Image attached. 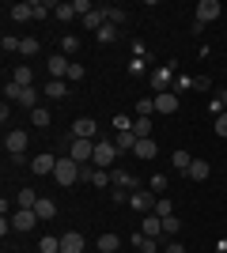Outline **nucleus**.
Segmentation results:
<instances>
[{
  "instance_id": "obj_47",
  "label": "nucleus",
  "mask_w": 227,
  "mask_h": 253,
  "mask_svg": "<svg viewBox=\"0 0 227 253\" xmlns=\"http://www.w3.org/2000/svg\"><path fill=\"white\" fill-rule=\"evenodd\" d=\"M91 178H95V170L87 167V163H80V181H91Z\"/></svg>"
},
{
  "instance_id": "obj_9",
  "label": "nucleus",
  "mask_w": 227,
  "mask_h": 253,
  "mask_svg": "<svg viewBox=\"0 0 227 253\" xmlns=\"http://www.w3.org/2000/svg\"><path fill=\"white\" fill-rule=\"evenodd\" d=\"M110 181H114L118 189H140V178L129 174V170H110Z\"/></svg>"
},
{
  "instance_id": "obj_6",
  "label": "nucleus",
  "mask_w": 227,
  "mask_h": 253,
  "mask_svg": "<svg viewBox=\"0 0 227 253\" xmlns=\"http://www.w3.org/2000/svg\"><path fill=\"white\" fill-rule=\"evenodd\" d=\"M72 136L76 140H95L98 136V125L91 121V117H76V121H72Z\"/></svg>"
},
{
  "instance_id": "obj_19",
  "label": "nucleus",
  "mask_w": 227,
  "mask_h": 253,
  "mask_svg": "<svg viewBox=\"0 0 227 253\" xmlns=\"http://www.w3.org/2000/svg\"><path fill=\"white\" fill-rule=\"evenodd\" d=\"M49 121H53V117H49L45 106H34V110H31V125L34 128H49Z\"/></svg>"
},
{
  "instance_id": "obj_7",
  "label": "nucleus",
  "mask_w": 227,
  "mask_h": 253,
  "mask_svg": "<svg viewBox=\"0 0 227 253\" xmlns=\"http://www.w3.org/2000/svg\"><path fill=\"white\" fill-rule=\"evenodd\" d=\"M129 208H136V211H144V215H151V211H155V193L136 189V193L129 197Z\"/></svg>"
},
{
  "instance_id": "obj_32",
  "label": "nucleus",
  "mask_w": 227,
  "mask_h": 253,
  "mask_svg": "<svg viewBox=\"0 0 227 253\" xmlns=\"http://www.w3.org/2000/svg\"><path fill=\"white\" fill-rule=\"evenodd\" d=\"M38 49H42V42H38V38H23V42H19V53H23V57H38Z\"/></svg>"
},
{
  "instance_id": "obj_42",
  "label": "nucleus",
  "mask_w": 227,
  "mask_h": 253,
  "mask_svg": "<svg viewBox=\"0 0 227 253\" xmlns=\"http://www.w3.org/2000/svg\"><path fill=\"white\" fill-rule=\"evenodd\" d=\"M84 76H87V68H84V64H76V61H72V68H68V84L84 80Z\"/></svg>"
},
{
  "instance_id": "obj_35",
  "label": "nucleus",
  "mask_w": 227,
  "mask_h": 253,
  "mask_svg": "<svg viewBox=\"0 0 227 253\" xmlns=\"http://www.w3.org/2000/svg\"><path fill=\"white\" fill-rule=\"evenodd\" d=\"M148 189L159 197V193H167V174H151V181H148Z\"/></svg>"
},
{
  "instance_id": "obj_20",
  "label": "nucleus",
  "mask_w": 227,
  "mask_h": 253,
  "mask_svg": "<svg viewBox=\"0 0 227 253\" xmlns=\"http://www.w3.org/2000/svg\"><path fill=\"white\" fill-rule=\"evenodd\" d=\"M118 250H121L118 234H98V253H118Z\"/></svg>"
},
{
  "instance_id": "obj_8",
  "label": "nucleus",
  "mask_w": 227,
  "mask_h": 253,
  "mask_svg": "<svg viewBox=\"0 0 227 253\" xmlns=\"http://www.w3.org/2000/svg\"><path fill=\"white\" fill-rule=\"evenodd\" d=\"M220 11H224V8H220V0H201V4H197V15H193V19H201V23L208 27L212 19H220Z\"/></svg>"
},
{
  "instance_id": "obj_13",
  "label": "nucleus",
  "mask_w": 227,
  "mask_h": 253,
  "mask_svg": "<svg viewBox=\"0 0 227 253\" xmlns=\"http://www.w3.org/2000/svg\"><path fill=\"white\" fill-rule=\"evenodd\" d=\"M61 253H84V234L80 231L61 234Z\"/></svg>"
},
{
  "instance_id": "obj_16",
  "label": "nucleus",
  "mask_w": 227,
  "mask_h": 253,
  "mask_svg": "<svg viewBox=\"0 0 227 253\" xmlns=\"http://www.w3.org/2000/svg\"><path fill=\"white\" fill-rule=\"evenodd\" d=\"M133 246L140 253H159V238H148V234H133Z\"/></svg>"
},
{
  "instance_id": "obj_30",
  "label": "nucleus",
  "mask_w": 227,
  "mask_h": 253,
  "mask_svg": "<svg viewBox=\"0 0 227 253\" xmlns=\"http://www.w3.org/2000/svg\"><path fill=\"white\" fill-rule=\"evenodd\" d=\"M98 45H110V42H114V38H118V27H114V23H106V27H98Z\"/></svg>"
},
{
  "instance_id": "obj_43",
  "label": "nucleus",
  "mask_w": 227,
  "mask_h": 253,
  "mask_svg": "<svg viewBox=\"0 0 227 253\" xmlns=\"http://www.w3.org/2000/svg\"><path fill=\"white\" fill-rule=\"evenodd\" d=\"M19 42H23V38H11V34H4V38H0L4 53H15V49H19Z\"/></svg>"
},
{
  "instance_id": "obj_37",
  "label": "nucleus",
  "mask_w": 227,
  "mask_h": 253,
  "mask_svg": "<svg viewBox=\"0 0 227 253\" xmlns=\"http://www.w3.org/2000/svg\"><path fill=\"white\" fill-rule=\"evenodd\" d=\"M155 114V98H140L136 102V117H151Z\"/></svg>"
},
{
  "instance_id": "obj_31",
  "label": "nucleus",
  "mask_w": 227,
  "mask_h": 253,
  "mask_svg": "<svg viewBox=\"0 0 227 253\" xmlns=\"http://www.w3.org/2000/svg\"><path fill=\"white\" fill-rule=\"evenodd\" d=\"M155 215H159V219L174 215V204H171V197H155Z\"/></svg>"
},
{
  "instance_id": "obj_14",
  "label": "nucleus",
  "mask_w": 227,
  "mask_h": 253,
  "mask_svg": "<svg viewBox=\"0 0 227 253\" xmlns=\"http://www.w3.org/2000/svg\"><path fill=\"white\" fill-rule=\"evenodd\" d=\"M140 234H148V238H159L163 234V219L151 211V215H144V223H140Z\"/></svg>"
},
{
  "instance_id": "obj_3",
  "label": "nucleus",
  "mask_w": 227,
  "mask_h": 253,
  "mask_svg": "<svg viewBox=\"0 0 227 253\" xmlns=\"http://www.w3.org/2000/svg\"><path fill=\"white\" fill-rule=\"evenodd\" d=\"M65 148H68V155L76 159V163H87V159H95V140H65Z\"/></svg>"
},
{
  "instance_id": "obj_44",
  "label": "nucleus",
  "mask_w": 227,
  "mask_h": 253,
  "mask_svg": "<svg viewBox=\"0 0 227 253\" xmlns=\"http://www.w3.org/2000/svg\"><path fill=\"white\" fill-rule=\"evenodd\" d=\"M114 128H118V132H133V121L125 114H118V117H114Z\"/></svg>"
},
{
  "instance_id": "obj_5",
  "label": "nucleus",
  "mask_w": 227,
  "mask_h": 253,
  "mask_svg": "<svg viewBox=\"0 0 227 253\" xmlns=\"http://www.w3.org/2000/svg\"><path fill=\"white\" fill-rule=\"evenodd\" d=\"M4 151H8V155H23V151H27V132H19V128L4 132Z\"/></svg>"
},
{
  "instance_id": "obj_1",
  "label": "nucleus",
  "mask_w": 227,
  "mask_h": 253,
  "mask_svg": "<svg viewBox=\"0 0 227 253\" xmlns=\"http://www.w3.org/2000/svg\"><path fill=\"white\" fill-rule=\"evenodd\" d=\"M53 178H57V185H76L80 181V163H76L72 155H65V159H57V170H53Z\"/></svg>"
},
{
  "instance_id": "obj_25",
  "label": "nucleus",
  "mask_w": 227,
  "mask_h": 253,
  "mask_svg": "<svg viewBox=\"0 0 227 253\" xmlns=\"http://www.w3.org/2000/svg\"><path fill=\"white\" fill-rule=\"evenodd\" d=\"M155 151H159V148H155V140H136L133 155H136V159H155Z\"/></svg>"
},
{
  "instance_id": "obj_24",
  "label": "nucleus",
  "mask_w": 227,
  "mask_h": 253,
  "mask_svg": "<svg viewBox=\"0 0 227 253\" xmlns=\"http://www.w3.org/2000/svg\"><path fill=\"white\" fill-rule=\"evenodd\" d=\"M151 117H136V121H133V132H136V140H151Z\"/></svg>"
},
{
  "instance_id": "obj_34",
  "label": "nucleus",
  "mask_w": 227,
  "mask_h": 253,
  "mask_svg": "<svg viewBox=\"0 0 227 253\" xmlns=\"http://www.w3.org/2000/svg\"><path fill=\"white\" fill-rule=\"evenodd\" d=\"M76 49H80V38H76V34H65V38H61V53H65V57H72Z\"/></svg>"
},
{
  "instance_id": "obj_11",
  "label": "nucleus",
  "mask_w": 227,
  "mask_h": 253,
  "mask_svg": "<svg viewBox=\"0 0 227 253\" xmlns=\"http://www.w3.org/2000/svg\"><path fill=\"white\" fill-rule=\"evenodd\" d=\"M34 223H38V211H31V208H19L11 215V227H15V231H31Z\"/></svg>"
},
{
  "instance_id": "obj_18",
  "label": "nucleus",
  "mask_w": 227,
  "mask_h": 253,
  "mask_svg": "<svg viewBox=\"0 0 227 253\" xmlns=\"http://www.w3.org/2000/svg\"><path fill=\"white\" fill-rule=\"evenodd\" d=\"M171 167L178 170V174H189V167H193V159H189V151H174V155H171Z\"/></svg>"
},
{
  "instance_id": "obj_46",
  "label": "nucleus",
  "mask_w": 227,
  "mask_h": 253,
  "mask_svg": "<svg viewBox=\"0 0 227 253\" xmlns=\"http://www.w3.org/2000/svg\"><path fill=\"white\" fill-rule=\"evenodd\" d=\"M216 132H220V136H227V110L216 117Z\"/></svg>"
},
{
  "instance_id": "obj_2",
  "label": "nucleus",
  "mask_w": 227,
  "mask_h": 253,
  "mask_svg": "<svg viewBox=\"0 0 227 253\" xmlns=\"http://www.w3.org/2000/svg\"><path fill=\"white\" fill-rule=\"evenodd\" d=\"M114 159H118V144H114V140H102V136H98V140H95V159H91V163H98V167L106 170Z\"/></svg>"
},
{
  "instance_id": "obj_33",
  "label": "nucleus",
  "mask_w": 227,
  "mask_h": 253,
  "mask_svg": "<svg viewBox=\"0 0 227 253\" xmlns=\"http://www.w3.org/2000/svg\"><path fill=\"white\" fill-rule=\"evenodd\" d=\"M19 95H23V87L15 84V80H8V84H4V102H19Z\"/></svg>"
},
{
  "instance_id": "obj_4",
  "label": "nucleus",
  "mask_w": 227,
  "mask_h": 253,
  "mask_svg": "<svg viewBox=\"0 0 227 253\" xmlns=\"http://www.w3.org/2000/svg\"><path fill=\"white\" fill-rule=\"evenodd\" d=\"M45 68H49V80H68V68H72V61H68L65 53H53V57L45 61Z\"/></svg>"
},
{
  "instance_id": "obj_26",
  "label": "nucleus",
  "mask_w": 227,
  "mask_h": 253,
  "mask_svg": "<svg viewBox=\"0 0 227 253\" xmlns=\"http://www.w3.org/2000/svg\"><path fill=\"white\" fill-rule=\"evenodd\" d=\"M34 211H38V219H53V215H57V201H49V197H42V201H38V208H34Z\"/></svg>"
},
{
  "instance_id": "obj_12",
  "label": "nucleus",
  "mask_w": 227,
  "mask_h": 253,
  "mask_svg": "<svg viewBox=\"0 0 227 253\" xmlns=\"http://www.w3.org/2000/svg\"><path fill=\"white\" fill-rule=\"evenodd\" d=\"M178 110V95L174 91H159L155 95V114H174Z\"/></svg>"
},
{
  "instance_id": "obj_49",
  "label": "nucleus",
  "mask_w": 227,
  "mask_h": 253,
  "mask_svg": "<svg viewBox=\"0 0 227 253\" xmlns=\"http://www.w3.org/2000/svg\"><path fill=\"white\" fill-rule=\"evenodd\" d=\"M129 72H133V76H140V72H144V57H136V61L129 64Z\"/></svg>"
},
{
  "instance_id": "obj_23",
  "label": "nucleus",
  "mask_w": 227,
  "mask_h": 253,
  "mask_svg": "<svg viewBox=\"0 0 227 253\" xmlns=\"http://www.w3.org/2000/svg\"><path fill=\"white\" fill-rule=\"evenodd\" d=\"M208 174H212V167H208V163H201V159H193V167H189V174H185V178H193V181H208Z\"/></svg>"
},
{
  "instance_id": "obj_36",
  "label": "nucleus",
  "mask_w": 227,
  "mask_h": 253,
  "mask_svg": "<svg viewBox=\"0 0 227 253\" xmlns=\"http://www.w3.org/2000/svg\"><path fill=\"white\" fill-rule=\"evenodd\" d=\"M178 231H182V219H178V215H167V219H163V234H171V238H174Z\"/></svg>"
},
{
  "instance_id": "obj_15",
  "label": "nucleus",
  "mask_w": 227,
  "mask_h": 253,
  "mask_svg": "<svg viewBox=\"0 0 227 253\" xmlns=\"http://www.w3.org/2000/svg\"><path fill=\"white\" fill-rule=\"evenodd\" d=\"M171 76H174V64H163V68H155V72H151V87H155V91H163V87L171 84Z\"/></svg>"
},
{
  "instance_id": "obj_48",
  "label": "nucleus",
  "mask_w": 227,
  "mask_h": 253,
  "mask_svg": "<svg viewBox=\"0 0 227 253\" xmlns=\"http://www.w3.org/2000/svg\"><path fill=\"white\" fill-rule=\"evenodd\" d=\"M193 87H197V91H208L212 84H208V76H197V80H193Z\"/></svg>"
},
{
  "instance_id": "obj_17",
  "label": "nucleus",
  "mask_w": 227,
  "mask_h": 253,
  "mask_svg": "<svg viewBox=\"0 0 227 253\" xmlns=\"http://www.w3.org/2000/svg\"><path fill=\"white\" fill-rule=\"evenodd\" d=\"M38 201H42V197H38V193H34V189H19V193H15V204H19V208H38Z\"/></svg>"
},
{
  "instance_id": "obj_41",
  "label": "nucleus",
  "mask_w": 227,
  "mask_h": 253,
  "mask_svg": "<svg viewBox=\"0 0 227 253\" xmlns=\"http://www.w3.org/2000/svg\"><path fill=\"white\" fill-rule=\"evenodd\" d=\"M53 15H57V19H76V8H72V4H57V11H53Z\"/></svg>"
},
{
  "instance_id": "obj_28",
  "label": "nucleus",
  "mask_w": 227,
  "mask_h": 253,
  "mask_svg": "<svg viewBox=\"0 0 227 253\" xmlns=\"http://www.w3.org/2000/svg\"><path fill=\"white\" fill-rule=\"evenodd\" d=\"M125 19H129V11H125V8H118V4H110V8H106V23H114V27H121V23H125Z\"/></svg>"
},
{
  "instance_id": "obj_29",
  "label": "nucleus",
  "mask_w": 227,
  "mask_h": 253,
  "mask_svg": "<svg viewBox=\"0 0 227 253\" xmlns=\"http://www.w3.org/2000/svg\"><path fill=\"white\" fill-rule=\"evenodd\" d=\"M114 144H118V151H133V148H136V132H118Z\"/></svg>"
},
{
  "instance_id": "obj_21",
  "label": "nucleus",
  "mask_w": 227,
  "mask_h": 253,
  "mask_svg": "<svg viewBox=\"0 0 227 253\" xmlns=\"http://www.w3.org/2000/svg\"><path fill=\"white\" fill-rule=\"evenodd\" d=\"M11 80L19 87H34V72L27 68V64H19V68H11Z\"/></svg>"
},
{
  "instance_id": "obj_45",
  "label": "nucleus",
  "mask_w": 227,
  "mask_h": 253,
  "mask_svg": "<svg viewBox=\"0 0 227 253\" xmlns=\"http://www.w3.org/2000/svg\"><path fill=\"white\" fill-rule=\"evenodd\" d=\"M110 197H114V204H125L133 193H125V189H118V185H114V193H110Z\"/></svg>"
},
{
  "instance_id": "obj_40",
  "label": "nucleus",
  "mask_w": 227,
  "mask_h": 253,
  "mask_svg": "<svg viewBox=\"0 0 227 253\" xmlns=\"http://www.w3.org/2000/svg\"><path fill=\"white\" fill-rule=\"evenodd\" d=\"M91 185H98V189H106V185H114V181H110V174H106V170L98 167V170H95V178H91Z\"/></svg>"
},
{
  "instance_id": "obj_27",
  "label": "nucleus",
  "mask_w": 227,
  "mask_h": 253,
  "mask_svg": "<svg viewBox=\"0 0 227 253\" xmlns=\"http://www.w3.org/2000/svg\"><path fill=\"white\" fill-rule=\"evenodd\" d=\"M8 11H11V19H19V23L23 19H34V4H11Z\"/></svg>"
},
{
  "instance_id": "obj_39",
  "label": "nucleus",
  "mask_w": 227,
  "mask_h": 253,
  "mask_svg": "<svg viewBox=\"0 0 227 253\" xmlns=\"http://www.w3.org/2000/svg\"><path fill=\"white\" fill-rule=\"evenodd\" d=\"M38 250H42V253H61V238H42Z\"/></svg>"
},
{
  "instance_id": "obj_38",
  "label": "nucleus",
  "mask_w": 227,
  "mask_h": 253,
  "mask_svg": "<svg viewBox=\"0 0 227 253\" xmlns=\"http://www.w3.org/2000/svg\"><path fill=\"white\" fill-rule=\"evenodd\" d=\"M19 102L27 106V110H34V102H38V91H34V87H23V95H19Z\"/></svg>"
},
{
  "instance_id": "obj_22",
  "label": "nucleus",
  "mask_w": 227,
  "mask_h": 253,
  "mask_svg": "<svg viewBox=\"0 0 227 253\" xmlns=\"http://www.w3.org/2000/svg\"><path fill=\"white\" fill-rule=\"evenodd\" d=\"M45 98H68V84L65 80H49L45 84Z\"/></svg>"
},
{
  "instance_id": "obj_10",
  "label": "nucleus",
  "mask_w": 227,
  "mask_h": 253,
  "mask_svg": "<svg viewBox=\"0 0 227 253\" xmlns=\"http://www.w3.org/2000/svg\"><path fill=\"white\" fill-rule=\"evenodd\" d=\"M31 170H34V174H53V170H57V155H49V151L34 155L31 159Z\"/></svg>"
}]
</instances>
